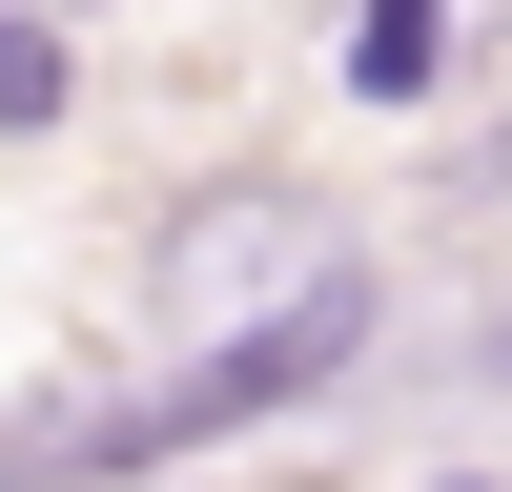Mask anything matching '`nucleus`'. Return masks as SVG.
I'll list each match as a JSON object with an SVG mask.
<instances>
[{
  "mask_svg": "<svg viewBox=\"0 0 512 492\" xmlns=\"http://www.w3.org/2000/svg\"><path fill=\"white\" fill-rule=\"evenodd\" d=\"M451 82V21L431 0H349V103H431Z\"/></svg>",
  "mask_w": 512,
  "mask_h": 492,
  "instance_id": "f03ea898",
  "label": "nucleus"
},
{
  "mask_svg": "<svg viewBox=\"0 0 512 492\" xmlns=\"http://www.w3.org/2000/svg\"><path fill=\"white\" fill-rule=\"evenodd\" d=\"M369 349V267H308L287 308H246V328H205L164 390H123V410H41V431H0V492H103V472H185V451H226V431H267V410H308L328 369Z\"/></svg>",
  "mask_w": 512,
  "mask_h": 492,
  "instance_id": "f257e3e1",
  "label": "nucleus"
},
{
  "mask_svg": "<svg viewBox=\"0 0 512 492\" xmlns=\"http://www.w3.org/2000/svg\"><path fill=\"white\" fill-rule=\"evenodd\" d=\"M62 82H82L62 21H0V144H21V123H62Z\"/></svg>",
  "mask_w": 512,
  "mask_h": 492,
  "instance_id": "7ed1b4c3",
  "label": "nucleus"
},
{
  "mask_svg": "<svg viewBox=\"0 0 512 492\" xmlns=\"http://www.w3.org/2000/svg\"><path fill=\"white\" fill-rule=\"evenodd\" d=\"M431 492H492V472H431Z\"/></svg>",
  "mask_w": 512,
  "mask_h": 492,
  "instance_id": "20e7f679",
  "label": "nucleus"
}]
</instances>
